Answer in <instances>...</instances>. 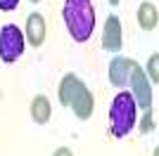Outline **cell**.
Listing matches in <instances>:
<instances>
[{
    "instance_id": "6da1fadb",
    "label": "cell",
    "mask_w": 159,
    "mask_h": 156,
    "mask_svg": "<svg viewBox=\"0 0 159 156\" xmlns=\"http://www.w3.org/2000/svg\"><path fill=\"white\" fill-rule=\"evenodd\" d=\"M66 31L76 43H86L95 31V7L90 0H64L62 7Z\"/></svg>"
},
{
    "instance_id": "7a4b0ae2",
    "label": "cell",
    "mask_w": 159,
    "mask_h": 156,
    "mask_svg": "<svg viewBox=\"0 0 159 156\" xmlns=\"http://www.w3.org/2000/svg\"><path fill=\"white\" fill-rule=\"evenodd\" d=\"M57 95H60V102L64 104V106H71L74 114H76L81 121H86V118L93 116V109H95L93 92L88 90L86 85H83V80L76 78L74 73H66V76L62 78Z\"/></svg>"
},
{
    "instance_id": "3957f363",
    "label": "cell",
    "mask_w": 159,
    "mask_h": 156,
    "mask_svg": "<svg viewBox=\"0 0 159 156\" xmlns=\"http://www.w3.org/2000/svg\"><path fill=\"white\" fill-rule=\"evenodd\" d=\"M135 111H138V104H135V99H133V95L128 90H121L112 99V106H109V125H112V135L116 140L131 135L133 125H135Z\"/></svg>"
},
{
    "instance_id": "277c9868",
    "label": "cell",
    "mask_w": 159,
    "mask_h": 156,
    "mask_svg": "<svg viewBox=\"0 0 159 156\" xmlns=\"http://www.w3.org/2000/svg\"><path fill=\"white\" fill-rule=\"evenodd\" d=\"M24 33L14 24H5L0 28V59L5 64H14L17 59L24 54Z\"/></svg>"
},
{
    "instance_id": "5b68a950",
    "label": "cell",
    "mask_w": 159,
    "mask_h": 156,
    "mask_svg": "<svg viewBox=\"0 0 159 156\" xmlns=\"http://www.w3.org/2000/svg\"><path fill=\"white\" fill-rule=\"evenodd\" d=\"M128 80H131V95L133 99H135V104L138 106H143V109H150L152 106V90H150V78L143 73V69H140L138 64L131 66V73H128Z\"/></svg>"
},
{
    "instance_id": "8992f818",
    "label": "cell",
    "mask_w": 159,
    "mask_h": 156,
    "mask_svg": "<svg viewBox=\"0 0 159 156\" xmlns=\"http://www.w3.org/2000/svg\"><path fill=\"white\" fill-rule=\"evenodd\" d=\"M121 21L119 17H109L105 24V31H102V47L107 52H119L121 50Z\"/></svg>"
},
{
    "instance_id": "52a82bcc",
    "label": "cell",
    "mask_w": 159,
    "mask_h": 156,
    "mask_svg": "<svg viewBox=\"0 0 159 156\" xmlns=\"http://www.w3.org/2000/svg\"><path fill=\"white\" fill-rule=\"evenodd\" d=\"M26 40L33 47H40L45 43V21L38 12L29 14V19H26Z\"/></svg>"
},
{
    "instance_id": "ba28073f",
    "label": "cell",
    "mask_w": 159,
    "mask_h": 156,
    "mask_svg": "<svg viewBox=\"0 0 159 156\" xmlns=\"http://www.w3.org/2000/svg\"><path fill=\"white\" fill-rule=\"evenodd\" d=\"M135 64L133 59L128 57H116L112 62V66H109V80H112V85H116V88H121V85L128 83V73H131V66Z\"/></svg>"
},
{
    "instance_id": "9c48e42d",
    "label": "cell",
    "mask_w": 159,
    "mask_h": 156,
    "mask_svg": "<svg viewBox=\"0 0 159 156\" xmlns=\"http://www.w3.org/2000/svg\"><path fill=\"white\" fill-rule=\"evenodd\" d=\"M31 118H33L38 125H43V123H48V121H50V102H48L45 95L33 97V102H31Z\"/></svg>"
},
{
    "instance_id": "30bf717a",
    "label": "cell",
    "mask_w": 159,
    "mask_h": 156,
    "mask_svg": "<svg viewBox=\"0 0 159 156\" xmlns=\"http://www.w3.org/2000/svg\"><path fill=\"white\" fill-rule=\"evenodd\" d=\"M138 24L140 28H145V31H152L157 28V7L152 2H143L138 7Z\"/></svg>"
},
{
    "instance_id": "8fae6325",
    "label": "cell",
    "mask_w": 159,
    "mask_h": 156,
    "mask_svg": "<svg viewBox=\"0 0 159 156\" xmlns=\"http://www.w3.org/2000/svg\"><path fill=\"white\" fill-rule=\"evenodd\" d=\"M147 69H150V80H152V83H159V54H157V52L150 57Z\"/></svg>"
},
{
    "instance_id": "7c38bea8",
    "label": "cell",
    "mask_w": 159,
    "mask_h": 156,
    "mask_svg": "<svg viewBox=\"0 0 159 156\" xmlns=\"http://www.w3.org/2000/svg\"><path fill=\"white\" fill-rule=\"evenodd\" d=\"M140 128H143V132H147V130H152V128H154L152 111H150V109H147V114H145V118H143V125H140Z\"/></svg>"
},
{
    "instance_id": "4fadbf2b",
    "label": "cell",
    "mask_w": 159,
    "mask_h": 156,
    "mask_svg": "<svg viewBox=\"0 0 159 156\" xmlns=\"http://www.w3.org/2000/svg\"><path fill=\"white\" fill-rule=\"evenodd\" d=\"M17 5H19V0H0V10L2 12H12V10H17Z\"/></svg>"
},
{
    "instance_id": "5bb4252c",
    "label": "cell",
    "mask_w": 159,
    "mask_h": 156,
    "mask_svg": "<svg viewBox=\"0 0 159 156\" xmlns=\"http://www.w3.org/2000/svg\"><path fill=\"white\" fill-rule=\"evenodd\" d=\"M52 156H74V154H71V151H69V149H66V147H60V149L55 151Z\"/></svg>"
},
{
    "instance_id": "9a60e30c",
    "label": "cell",
    "mask_w": 159,
    "mask_h": 156,
    "mask_svg": "<svg viewBox=\"0 0 159 156\" xmlns=\"http://www.w3.org/2000/svg\"><path fill=\"white\" fill-rule=\"evenodd\" d=\"M109 2H112V5H119V0H109Z\"/></svg>"
},
{
    "instance_id": "2e32d148",
    "label": "cell",
    "mask_w": 159,
    "mask_h": 156,
    "mask_svg": "<svg viewBox=\"0 0 159 156\" xmlns=\"http://www.w3.org/2000/svg\"><path fill=\"white\" fill-rule=\"evenodd\" d=\"M31 2H40V0H31Z\"/></svg>"
}]
</instances>
